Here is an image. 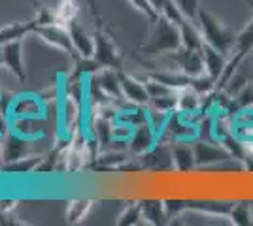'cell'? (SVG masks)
I'll list each match as a JSON object with an SVG mask.
<instances>
[{
  "label": "cell",
  "instance_id": "cell-6",
  "mask_svg": "<svg viewBox=\"0 0 253 226\" xmlns=\"http://www.w3.org/2000/svg\"><path fill=\"white\" fill-rule=\"evenodd\" d=\"M95 42L96 45H95V57H93V61L100 68H112V70L121 72L123 63H121V55H119L117 47L114 45V42L110 38H106L104 34H96Z\"/></svg>",
  "mask_w": 253,
  "mask_h": 226
},
{
  "label": "cell",
  "instance_id": "cell-4",
  "mask_svg": "<svg viewBox=\"0 0 253 226\" xmlns=\"http://www.w3.org/2000/svg\"><path fill=\"white\" fill-rule=\"evenodd\" d=\"M157 127L151 121H146V123L132 129V134L128 138V151H130L132 157H144L146 153H149L157 145Z\"/></svg>",
  "mask_w": 253,
  "mask_h": 226
},
{
  "label": "cell",
  "instance_id": "cell-11",
  "mask_svg": "<svg viewBox=\"0 0 253 226\" xmlns=\"http://www.w3.org/2000/svg\"><path fill=\"white\" fill-rule=\"evenodd\" d=\"M202 59H204L206 74L210 75L211 79L219 81V77L223 75L225 68H227V63H229V55L217 51L215 47H211V45L204 42V45H202Z\"/></svg>",
  "mask_w": 253,
  "mask_h": 226
},
{
  "label": "cell",
  "instance_id": "cell-5",
  "mask_svg": "<svg viewBox=\"0 0 253 226\" xmlns=\"http://www.w3.org/2000/svg\"><path fill=\"white\" fill-rule=\"evenodd\" d=\"M195 162L197 168H206V166H213V164H221V162L232 161V157L229 155V151L225 149L219 143H211V141L197 140L195 145Z\"/></svg>",
  "mask_w": 253,
  "mask_h": 226
},
{
  "label": "cell",
  "instance_id": "cell-8",
  "mask_svg": "<svg viewBox=\"0 0 253 226\" xmlns=\"http://www.w3.org/2000/svg\"><path fill=\"white\" fill-rule=\"evenodd\" d=\"M66 29H68L70 42L74 45L76 53L80 55V57H84V61H91L95 57V36H91V34L87 32L84 27L78 23V19L68 23Z\"/></svg>",
  "mask_w": 253,
  "mask_h": 226
},
{
  "label": "cell",
  "instance_id": "cell-27",
  "mask_svg": "<svg viewBox=\"0 0 253 226\" xmlns=\"http://www.w3.org/2000/svg\"><path fill=\"white\" fill-rule=\"evenodd\" d=\"M128 2H130V4H132V6H134V8H136L140 13H144V15L148 17L149 21L155 23V19H157L159 15H161V13L155 10V6L151 4V0H128Z\"/></svg>",
  "mask_w": 253,
  "mask_h": 226
},
{
  "label": "cell",
  "instance_id": "cell-25",
  "mask_svg": "<svg viewBox=\"0 0 253 226\" xmlns=\"http://www.w3.org/2000/svg\"><path fill=\"white\" fill-rule=\"evenodd\" d=\"M89 207H91V202H89V200H74V202H70V205H68V221H70V223L82 221V219L87 215Z\"/></svg>",
  "mask_w": 253,
  "mask_h": 226
},
{
  "label": "cell",
  "instance_id": "cell-7",
  "mask_svg": "<svg viewBox=\"0 0 253 226\" xmlns=\"http://www.w3.org/2000/svg\"><path fill=\"white\" fill-rule=\"evenodd\" d=\"M119 81H121V93L128 104L136 106V108H144L149 106L151 97H149V91L144 81H138L136 77L132 75H126L123 72H119Z\"/></svg>",
  "mask_w": 253,
  "mask_h": 226
},
{
  "label": "cell",
  "instance_id": "cell-17",
  "mask_svg": "<svg viewBox=\"0 0 253 226\" xmlns=\"http://www.w3.org/2000/svg\"><path fill=\"white\" fill-rule=\"evenodd\" d=\"M202 98L197 91H193L191 87H185L178 91V108H176V113H181V115H193L197 111H201L202 108Z\"/></svg>",
  "mask_w": 253,
  "mask_h": 226
},
{
  "label": "cell",
  "instance_id": "cell-24",
  "mask_svg": "<svg viewBox=\"0 0 253 226\" xmlns=\"http://www.w3.org/2000/svg\"><path fill=\"white\" fill-rule=\"evenodd\" d=\"M178 10L181 11V15L191 21L193 25L199 23V10H201V0H174Z\"/></svg>",
  "mask_w": 253,
  "mask_h": 226
},
{
  "label": "cell",
  "instance_id": "cell-16",
  "mask_svg": "<svg viewBox=\"0 0 253 226\" xmlns=\"http://www.w3.org/2000/svg\"><path fill=\"white\" fill-rule=\"evenodd\" d=\"M142 204V217L144 223L148 225H169V217H167V209H165V202L163 200H144Z\"/></svg>",
  "mask_w": 253,
  "mask_h": 226
},
{
  "label": "cell",
  "instance_id": "cell-10",
  "mask_svg": "<svg viewBox=\"0 0 253 226\" xmlns=\"http://www.w3.org/2000/svg\"><path fill=\"white\" fill-rule=\"evenodd\" d=\"M234 202H211V200H187V211H195L210 219H229Z\"/></svg>",
  "mask_w": 253,
  "mask_h": 226
},
{
  "label": "cell",
  "instance_id": "cell-23",
  "mask_svg": "<svg viewBox=\"0 0 253 226\" xmlns=\"http://www.w3.org/2000/svg\"><path fill=\"white\" fill-rule=\"evenodd\" d=\"M144 221V217H142V204L140 202H134V204L126 205L125 211L119 215L117 219V225L119 226H132V225H138V223H142Z\"/></svg>",
  "mask_w": 253,
  "mask_h": 226
},
{
  "label": "cell",
  "instance_id": "cell-21",
  "mask_svg": "<svg viewBox=\"0 0 253 226\" xmlns=\"http://www.w3.org/2000/svg\"><path fill=\"white\" fill-rule=\"evenodd\" d=\"M40 111H42L40 102L31 97L19 98L13 104V113L17 119H34L36 115H40Z\"/></svg>",
  "mask_w": 253,
  "mask_h": 226
},
{
  "label": "cell",
  "instance_id": "cell-3",
  "mask_svg": "<svg viewBox=\"0 0 253 226\" xmlns=\"http://www.w3.org/2000/svg\"><path fill=\"white\" fill-rule=\"evenodd\" d=\"M253 53V17L250 19V23L244 27L240 32L236 34V42H234V47H232L231 55H229V63H227V68L223 75L217 81V91H223L225 87L231 83V79L234 77L236 70L240 68L244 61Z\"/></svg>",
  "mask_w": 253,
  "mask_h": 226
},
{
  "label": "cell",
  "instance_id": "cell-1",
  "mask_svg": "<svg viewBox=\"0 0 253 226\" xmlns=\"http://www.w3.org/2000/svg\"><path fill=\"white\" fill-rule=\"evenodd\" d=\"M183 47L181 27L178 23L170 21L167 15H159L155 19V29L149 36L146 45H142V51L146 55H163L176 53Z\"/></svg>",
  "mask_w": 253,
  "mask_h": 226
},
{
  "label": "cell",
  "instance_id": "cell-28",
  "mask_svg": "<svg viewBox=\"0 0 253 226\" xmlns=\"http://www.w3.org/2000/svg\"><path fill=\"white\" fill-rule=\"evenodd\" d=\"M126 159L121 155V153H108V155H102L98 162L104 164V166H112V164H119V162H125Z\"/></svg>",
  "mask_w": 253,
  "mask_h": 226
},
{
  "label": "cell",
  "instance_id": "cell-19",
  "mask_svg": "<svg viewBox=\"0 0 253 226\" xmlns=\"http://www.w3.org/2000/svg\"><path fill=\"white\" fill-rule=\"evenodd\" d=\"M42 161L43 159L40 155H25V157L17 159V161L4 164L2 168H4V172L8 173H32L38 170V166H40Z\"/></svg>",
  "mask_w": 253,
  "mask_h": 226
},
{
  "label": "cell",
  "instance_id": "cell-29",
  "mask_svg": "<svg viewBox=\"0 0 253 226\" xmlns=\"http://www.w3.org/2000/svg\"><path fill=\"white\" fill-rule=\"evenodd\" d=\"M15 207V200H0V211L6 213V211H11Z\"/></svg>",
  "mask_w": 253,
  "mask_h": 226
},
{
  "label": "cell",
  "instance_id": "cell-30",
  "mask_svg": "<svg viewBox=\"0 0 253 226\" xmlns=\"http://www.w3.org/2000/svg\"><path fill=\"white\" fill-rule=\"evenodd\" d=\"M2 162H4V157H2V143H0V168H2Z\"/></svg>",
  "mask_w": 253,
  "mask_h": 226
},
{
  "label": "cell",
  "instance_id": "cell-22",
  "mask_svg": "<svg viewBox=\"0 0 253 226\" xmlns=\"http://www.w3.org/2000/svg\"><path fill=\"white\" fill-rule=\"evenodd\" d=\"M76 15H78V4H76V0H61L55 6V11H53L55 23H59L63 27H66L70 21H74Z\"/></svg>",
  "mask_w": 253,
  "mask_h": 226
},
{
  "label": "cell",
  "instance_id": "cell-14",
  "mask_svg": "<svg viewBox=\"0 0 253 226\" xmlns=\"http://www.w3.org/2000/svg\"><path fill=\"white\" fill-rule=\"evenodd\" d=\"M187 143L189 141H176L172 145V162H174V170L178 173H187L197 168L195 149Z\"/></svg>",
  "mask_w": 253,
  "mask_h": 226
},
{
  "label": "cell",
  "instance_id": "cell-20",
  "mask_svg": "<svg viewBox=\"0 0 253 226\" xmlns=\"http://www.w3.org/2000/svg\"><path fill=\"white\" fill-rule=\"evenodd\" d=\"M229 223L234 226H253V209L250 202H234L229 213Z\"/></svg>",
  "mask_w": 253,
  "mask_h": 226
},
{
  "label": "cell",
  "instance_id": "cell-13",
  "mask_svg": "<svg viewBox=\"0 0 253 226\" xmlns=\"http://www.w3.org/2000/svg\"><path fill=\"white\" fill-rule=\"evenodd\" d=\"M2 63L15 75L19 81H25V68H23V55H21V40L10 42L2 45Z\"/></svg>",
  "mask_w": 253,
  "mask_h": 226
},
{
  "label": "cell",
  "instance_id": "cell-31",
  "mask_svg": "<svg viewBox=\"0 0 253 226\" xmlns=\"http://www.w3.org/2000/svg\"><path fill=\"white\" fill-rule=\"evenodd\" d=\"M0 65H4V63H2V45H0Z\"/></svg>",
  "mask_w": 253,
  "mask_h": 226
},
{
  "label": "cell",
  "instance_id": "cell-12",
  "mask_svg": "<svg viewBox=\"0 0 253 226\" xmlns=\"http://www.w3.org/2000/svg\"><path fill=\"white\" fill-rule=\"evenodd\" d=\"M25 155H29L27 149V136H21L19 132H6L4 134V141H2V157H4V164L13 162L21 159Z\"/></svg>",
  "mask_w": 253,
  "mask_h": 226
},
{
  "label": "cell",
  "instance_id": "cell-18",
  "mask_svg": "<svg viewBox=\"0 0 253 226\" xmlns=\"http://www.w3.org/2000/svg\"><path fill=\"white\" fill-rule=\"evenodd\" d=\"M36 27H38V19L27 21V23H13L10 27H2V29H0V45H6V43H10V42L21 40L25 34L34 32Z\"/></svg>",
  "mask_w": 253,
  "mask_h": 226
},
{
  "label": "cell",
  "instance_id": "cell-9",
  "mask_svg": "<svg viewBox=\"0 0 253 226\" xmlns=\"http://www.w3.org/2000/svg\"><path fill=\"white\" fill-rule=\"evenodd\" d=\"M34 32L40 34L45 42L51 43L53 47H57V49H63V51H68V53H72V51H74V45H72V42H70L68 29L63 27V25H59V23L38 25Z\"/></svg>",
  "mask_w": 253,
  "mask_h": 226
},
{
  "label": "cell",
  "instance_id": "cell-26",
  "mask_svg": "<svg viewBox=\"0 0 253 226\" xmlns=\"http://www.w3.org/2000/svg\"><path fill=\"white\" fill-rule=\"evenodd\" d=\"M165 202V209H167V217H169V223H172L174 219H179L187 211V200H163Z\"/></svg>",
  "mask_w": 253,
  "mask_h": 226
},
{
  "label": "cell",
  "instance_id": "cell-32",
  "mask_svg": "<svg viewBox=\"0 0 253 226\" xmlns=\"http://www.w3.org/2000/svg\"><path fill=\"white\" fill-rule=\"evenodd\" d=\"M246 2H248V4H250V6L253 8V0H246Z\"/></svg>",
  "mask_w": 253,
  "mask_h": 226
},
{
  "label": "cell",
  "instance_id": "cell-2",
  "mask_svg": "<svg viewBox=\"0 0 253 226\" xmlns=\"http://www.w3.org/2000/svg\"><path fill=\"white\" fill-rule=\"evenodd\" d=\"M197 27H199V31L202 34V40L208 45L215 47L217 51H221L225 55H231L238 32H234L231 27H227L223 21H219L204 6H201V10H199V23H197Z\"/></svg>",
  "mask_w": 253,
  "mask_h": 226
},
{
  "label": "cell",
  "instance_id": "cell-15",
  "mask_svg": "<svg viewBox=\"0 0 253 226\" xmlns=\"http://www.w3.org/2000/svg\"><path fill=\"white\" fill-rule=\"evenodd\" d=\"M144 161L148 164V168L165 172V170H174V162H172V147H167L163 143H157L153 149L144 155Z\"/></svg>",
  "mask_w": 253,
  "mask_h": 226
}]
</instances>
